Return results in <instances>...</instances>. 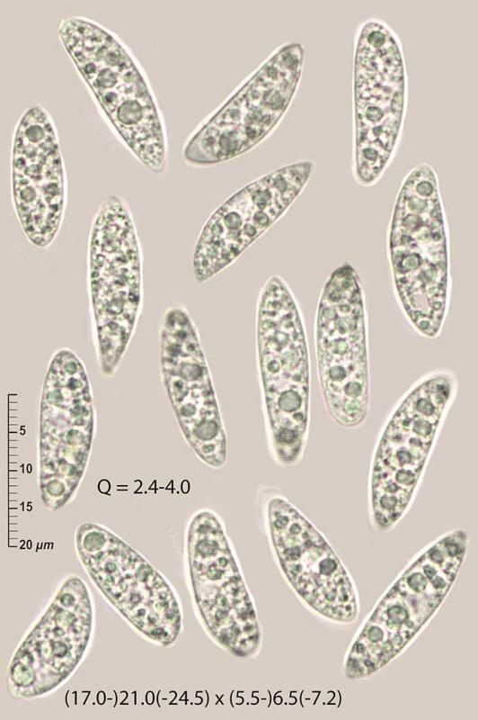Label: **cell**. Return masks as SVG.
<instances>
[{"instance_id": "cell-1", "label": "cell", "mask_w": 478, "mask_h": 720, "mask_svg": "<svg viewBox=\"0 0 478 720\" xmlns=\"http://www.w3.org/2000/svg\"><path fill=\"white\" fill-rule=\"evenodd\" d=\"M386 252L393 291L404 319L435 339L452 293L450 238L438 175L422 162L403 178L391 213Z\"/></svg>"}, {"instance_id": "cell-2", "label": "cell", "mask_w": 478, "mask_h": 720, "mask_svg": "<svg viewBox=\"0 0 478 720\" xmlns=\"http://www.w3.org/2000/svg\"><path fill=\"white\" fill-rule=\"evenodd\" d=\"M59 40L111 130L147 169L165 172L164 120L146 74L113 31L84 15L63 17Z\"/></svg>"}, {"instance_id": "cell-3", "label": "cell", "mask_w": 478, "mask_h": 720, "mask_svg": "<svg viewBox=\"0 0 478 720\" xmlns=\"http://www.w3.org/2000/svg\"><path fill=\"white\" fill-rule=\"evenodd\" d=\"M143 249L125 198L100 203L88 238L87 284L93 339L100 370L114 375L137 330L144 303Z\"/></svg>"}, {"instance_id": "cell-4", "label": "cell", "mask_w": 478, "mask_h": 720, "mask_svg": "<svg viewBox=\"0 0 478 720\" xmlns=\"http://www.w3.org/2000/svg\"><path fill=\"white\" fill-rule=\"evenodd\" d=\"M255 328L273 451L279 463L292 464L307 437L310 362L300 305L279 274L270 275L260 290Z\"/></svg>"}, {"instance_id": "cell-5", "label": "cell", "mask_w": 478, "mask_h": 720, "mask_svg": "<svg viewBox=\"0 0 478 720\" xmlns=\"http://www.w3.org/2000/svg\"><path fill=\"white\" fill-rule=\"evenodd\" d=\"M314 347L329 416L345 428H358L369 410L368 320L361 278L349 262L324 281L314 317Z\"/></svg>"}, {"instance_id": "cell-6", "label": "cell", "mask_w": 478, "mask_h": 720, "mask_svg": "<svg viewBox=\"0 0 478 720\" xmlns=\"http://www.w3.org/2000/svg\"><path fill=\"white\" fill-rule=\"evenodd\" d=\"M456 389L453 373L431 372L392 414L371 469L370 509L377 529L393 527L408 508Z\"/></svg>"}, {"instance_id": "cell-7", "label": "cell", "mask_w": 478, "mask_h": 720, "mask_svg": "<svg viewBox=\"0 0 478 720\" xmlns=\"http://www.w3.org/2000/svg\"><path fill=\"white\" fill-rule=\"evenodd\" d=\"M467 535L452 531L422 553L380 600L353 644L346 676L362 679L388 663L444 600L463 562Z\"/></svg>"}, {"instance_id": "cell-8", "label": "cell", "mask_w": 478, "mask_h": 720, "mask_svg": "<svg viewBox=\"0 0 478 720\" xmlns=\"http://www.w3.org/2000/svg\"><path fill=\"white\" fill-rule=\"evenodd\" d=\"M305 50L299 42L278 47L188 137L184 161L208 166L236 158L262 141L279 123L297 90Z\"/></svg>"}, {"instance_id": "cell-9", "label": "cell", "mask_w": 478, "mask_h": 720, "mask_svg": "<svg viewBox=\"0 0 478 720\" xmlns=\"http://www.w3.org/2000/svg\"><path fill=\"white\" fill-rule=\"evenodd\" d=\"M40 488L50 509L66 505L85 472L93 437L92 389L83 361L57 349L44 380L40 418Z\"/></svg>"}, {"instance_id": "cell-10", "label": "cell", "mask_w": 478, "mask_h": 720, "mask_svg": "<svg viewBox=\"0 0 478 720\" xmlns=\"http://www.w3.org/2000/svg\"><path fill=\"white\" fill-rule=\"evenodd\" d=\"M75 545L94 584L137 632L161 645L175 642L181 628L178 600L145 558L112 532L93 523L79 526Z\"/></svg>"}, {"instance_id": "cell-11", "label": "cell", "mask_w": 478, "mask_h": 720, "mask_svg": "<svg viewBox=\"0 0 478 720\" xmlns=\"http://www.w3.org/2000/svg\"><path fill=\"white\" fill-rule=\"evenodd\" d=\"M193 596L204 626L218 644L237 657L257 651L261 631L250 594L218 518L198 513L187 536Z\"/></svg>"}, {"instance_id": "cell-12", "label": "cell", "mask_w": 478, "mask_h": 720, "mask_svg": "<svg viewBox=\"0 0 478 720\" xmlns=\"http://www.w3.org/2000/svg\"><path fill=\"white\" fill-rule=\"evenodd\" d=\"M312 160L284 165L252 180L226 199L207 219L197 238L192 272L203 284L233 264L280 220L307 185Z\"/></svg>"}, {"instance_id": "cell-13", "label": "cell", "mask_w": 478, "mask_h": 720, "mask_svg": "<svg viewBox=\"0 0 478 720\" xmlns=\"http://www.w3.org/2000/svg\"><path fill=\"white\" fill-rule=\"evenodd\" d=\"M10 164L12 201L23 234L34 247L49 248L64 221L67 180L57 127L42 104L20 115Z\"/></svg>"}, {"instance_id": "cell-14", "label": "cell", "mask_w": 478, "mask_h": 720, "mask_svg": "<svg viewBox=\"0 0 478 720\" xmlns=\"http://www.w3.org/2000/svg\"><path fill=\"white\" fill-rule=\"evenodd\" d=\"M159 344L163 382L187 442L206 464L221 467L226 434L199 331L185 306L164 311Z\"/></svg>"}, {"instance_id": "cell-15", "label": "cell", "mask_w": 478, "mask_h": 720, "mask_svg": "<svg viewBox=\"0 0 478 720\" xmlns=\"http://www.w3.org/2000/svg\"><path fill=\"white\" fill-rule=\"evenodd\" d=\"M92 627L89 590L82 579L71 576L16 650L8 667L11 693L34 698L60 686L80 663Z\"/></svg>"}, {"instance_id": "cell-16", "label": "cell", "mask_w": 478, "mask_h": 720, "mask_svg": "<svg viewBox=\"0 0 478 720\" xmlns=\"http://www.w3.org/2000/svg\"><path fill=\"white\" fill-rule=\"evenodd\" d=\"M268 521L279 564L299 597L326 618L353 622L358 613L356 590L323 536L282 498L269 502Z\"/></svg>"}, {"instance_id": "cell-17", "label": "cell", "mask_w": 478, "mask_h": 720, "mask_svg": "<svg viewBox=\"0 0 478 720\" xmlns=\"http://www.w3.org/2000/svg\"><path fill=\"white\" fill-rule=\"evenodd\" d=\"M354 148H373L392 162L408 100L403 47L393 29L355 38Z\"/></svg>"}]
</instances>
